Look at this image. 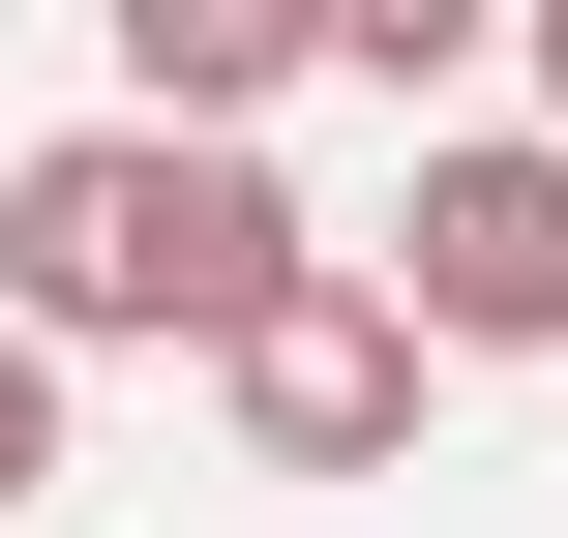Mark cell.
Listing matches in <instances>:
<instances>
[{"instance_id": "cell-1", "label": "cell", "mask_w": 568, "mask_h": 538, "mask_svg": "<svg viewBox=\"0 0 568 538\" xmlns=\"http://www.w3.org/2000/svg\"><path fill=\"white\" fill-rule=\"evenodd\" d=\"M300 270H329V240H300V180H270L240 120H60V150L0 180V300H30L60 359H120V329L240 359Z\"/></svg>"}, {"instance_id": "cell-2", "label": "cell", "mask_w": 568, "mask_h": 538, "mask_svg": "<svg viewBox=\"0 0 568 538\" xmlns=\"http://www.w3.org/2000/svg\"><path fill=\"white\" fill-rule=\"evenodd\" d=\"M419 359H449V329H419V270H300L210 389H240V449H270V479H389V449H419Z\"/></svg>"}, {"instance_id": "cell-3", "label": "cell", "mask_w": 568, "mask_h": 538, "mask_svg": "<svg viewBox=\"0 0 568 538\" xmlns=\"http://www.w3.org/2000/svg\"><path fill=\"white\" fill-rule=\"evenodd\" d=\"M389 270H419V329H449V359H568V120H509V150H419Z\"/></svg>"}, {"instance_id": "cell-4", "label": "cell", "mask_w": 568, "mask_h": 538, "mask_svg": "<svg viewBox=\"0 0 568 538\" xmlns=\"http://www.w3.org/2000/svg\"><path fill=\"white\" fill-rule=\"evenodd\" d=\"M300 60H329V0H120V90L150 120H270Z\"/></svg>"}, {"instance_id": "cell-5", "label": "cell", "mask_w": 568, "mask_h": 538, "mask_svg": "<svg viewBox=\"0 0 568 538\" xmlns=\"http://www.w3.org/2000/svg\"><path fill=\"white\" fill-rule=\"evenodd\" d=\"M479 30H539V0H329V60H359V90H449Z\"/></svg>"}, {"instance_id": "cell-6", "label": "cell", "mask_w": 568, "mask_h": 538, "mask_svg": "<svg viewBox=\"0 0 568 538\" xmlns=\"http://www.w3.org/2000/svg\"><path fill=\"white\" fill-rule=\"evenodd\" d=\"M0 509H60V329L0 300Z\"/></svg>"}, {"instance_id": "cell-7", "label": "cell", "mask_w": 568, "mask_h": 538, "mask_svg": "<svg viewBox=\"0 0 568 538\" xmlns=\"http://www.w3.org/2000/svg\"><path fill=\"white\" fill-rule=\"evenodd\" d=\"M509 60H539V120H568V0H539V30H509Z\"/></svg>"}]
</instances>
